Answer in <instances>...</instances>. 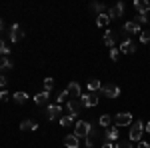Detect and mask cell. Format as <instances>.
<instances>
[{"instance_id":"obj_1","label":"cell","mask_w":150,"mask_h":148,"mask_svg":"<svg viewBox=\"0 0 150 148\" xmlns=\"http://www.w3.org/2000/svg\"><path fill=\"white\" fill-rule=\"evenodd\" d=\"M142 134H144V122H142V120H134V122L130 124L128 140H130V142H140V140H142Z\"/></svg>"},{"instance_id":"obj_2","label":"cell","mask_w":150,"mask_h":148,"mask_svg":"<svg viewBox=\"0 0 150 148\" xmlns=\"http://www.w3.org/2000/svg\"><path fill=\"white\" fill-rule=\"evenodd\" d=\"M90 132H92V126H90V122H86V120H78L74 124V134L78 138H88Z\"/></svg>"},{"instance_id":"obj_3","label":"cell","mask_w":150,"mask_h":148,"mask_svg":"<svg viewBox=\"0 0 150 148\" xmlns=\"http://www.w3.org/2000/svg\"><path fill=\"white\" fill-rule=\"evenodd\" d=\"M112 120H114V126H116V128L130 126L132 122H134V120H132V114H130V112H118L114 118H112Z\"/></svg>"},{"instance_id":"obj_4","label":"cell","mask_w":150,"mask_h":148,"mask_svg":"<svg viewBox=\"0 0 150 148\" xmlns=\"http://www.w3.org/2000/svg\"><path fill=\"white\" fill-rule=\"evenodd\" d=\"M66 92H68L70 100H80L82 98V90H80V84L78 82H70L68 86H66Z\"/></svg>"},{"instance_id":"obj_5","label":"cell","mask_w":150,"mask_h":148,"mask_svg":"<svg viewBox=\"0 0 150 148\" xmlns=\"http://www.w3.org/2000/svg\"><path fill=\"white\" fill-rule=\"evenodd\" d=\"M82 108V102L80 100H68V102H66V110H68V116H72V118H74V120H76V116H78V110H80Z\"/></svg>"},{"instance_id":"obj_6","label":"cell","mask_w":150,"mask_h":148,"mask_svg":"<svg viewBox=\"0 0 150 148\" xmlns=\"http://www.w3.org/2000/svg\"><path fill=\"white\" fill-rule=\"evenodd\" d=\"M100 90H102V94H104V96H108V98H116V96H120V86H116V84H104Z\"/></svg>"},{"instance_id":"obj_7","label":"cell","mask_w":150,"mask_h":148,"mask_svg":"<svg viewBox=\"0 0 150 148\" xmlns=\"http://www.w3.org/2000/svg\"><path fill=\"white\" fill-rule=\"evenodd\" d=\"M122 14H124V4H122V2L114 4V6L108 10V16H110V20H118V18H122Z\"/></svg>"},{"instance_id":"obj_8","label":"cell","mask_w":150,"mask_h":148,"mask_svg":"<svg viewBox=\"0 0 150 148\" xmlns=\"http://www.w3.org/2000/svg\"><path fill=\"white\" fill-rule=\"evenodd\" d=\"M22 38H24L22 26H20V24H12V28H10V40H12V42H20Z\"/></svg>"},{"instance_id":"obj_9","label":"cell","mask_w":150,"mask_h":148,"mask_svg":"<svg viewBox=\"0 0 150 148\" xmlns=\"http://www.w3.org/2000/svg\"><path fill=\"white\" fill-rule=\"evenodd\" d=\"M82 106H86V108H90V106H96L98 104V96H96V92H88V94H84L80 98Z\"/></svg>"},{"instance_id":"obj_10","label":"cell","mask_w":150,"mask_h":148,"mask_svg":"<svg viewBox=\"0 0 150 148\" xmlns=\"http://www.w3.org/2000/svg\"><path fill=\"white\" fill-rule=\"evenodd\" d=\"M118 50H120V52H124V54H132V52L136 50V44H134V40L126 38V40H122V42H120Z\"/></svg>"},{"instance_id":"obj_11","label":"cell","mask_w":150,"mask_h":148,"mask_svg":"<svg viewBox=\"0 0 150 148\" xmlns=\"http://www.w3.org/2000/svg\"><path fill=\"white\" fill-rule=\"evenodd\" d=\"M60 112H62V106L60 104H50L46 110V118L48 120H56V118H60Z\"/></svg>"},{"instance_id":"obj_12","label":"cell","mask_w":150,"mask_h":148,"mask_svg":"<svg viewBox=\"0 0 150 148\" xmlns=\"http://www.w3.org/2000/svg\"><path fill=\"white\" fill-rule=\"evenodd\" d=\"M124 32H126V34H140L142 28H140V24H136L134 20H130V22L124 24Z\"/></svg>"},{"instance_id":"obj_13","label":"cell","mask_w":150,"mask_h":148,"mask_svg":"<svg viewBox=\"0 0 150 148\" xmlns=\"http://www.w3.org/2000/svg\"><path fill=\"white\" fill-rule=\"evenodd\" d=\"M134 8L138 10V14H148L150 12V2H146V0H134Z\"/></svg>"},{"instance_id":"obj_14","label":"cell","mask_w":150,"mask_h":148,"mask_svg":"<svg viewBox=\"0 0 150 148\" xmlns=\"http://www.w3.org/2000/svg\"><path fill=\"white\" fill-rule=\"evenodd\" d=\"M64 146H66V148H78V146H80L78 136H76V134H68V136H64Z\"/></svg>"},{"instance_id":"obj_15","label":"cell","mask_w":150,"mask_h":148,"mask_svg":"<svg viewBox=\"0 0 150 148\" xmlns=\"http://www.w3.org/2000/svg\"><path fill=\"white\" fill-rule=\"evenodd\" d=\"M104 44L108 46V48H114V30H110V28H108V30H106V32H104Z\"/></svg>"},{"instance_id":"obj_16","label":"cell","mask_w":150,"mask_h":148,"mask_svg":"<svg viewBox=\"0 0 150 148\" xmlns=\"http://www.w3.org/2000/svg\"><path fill=\"white\" fill-rule=\"evenodd\" d=\"M48 96H50V92H46V90L38 92V94L34 96V102H36V106H40V104H46V102H48Z\"/></svg>"},{"instance_id":"obj_17","label":"cell","mask_w":150,"mask_h":148,"mask_svg":"<svg viewBox=\"0 0 150 148\" xmlns=\"http://www.w3.org/2000/svg\"><path fill=\"white\" fill-rule=\"evenodd\" d=\"M20 128H22V130H38L40 126L36 124L34 120H30V118H26V120H22V122H20Z\"/></svg>"},{"instance_id":"obj_18","label":"cell","mask_w":150,"mask_h":148,"mask_svg":"<svg viewBox=\"0 0 150 148\" xmlns=\"http://www.w3.org/2000/svg\"><path fill=\"white\" fill-rule=\"evenodd\" d=\"M110 22H112V20H110L108 12H104V14H98V16H96V24H98L100 28H102V26H108Z\"/></svg>"},{"instance_id":"obj_19","label":"cell","mask_w":150,"mask_h":148,"mask_svg":"<svg viewBox=\"0 0 150 148\" xmlns=\"http://www.w3.org/2000/svg\"><path fill=\"white\" fill-rule=\"evenodd\" d=\"M118 136H120V128H108L106 130V140H110V142H114V140H118Z\"/></svg>"},{"instance_id":"obj_20","label":"cell","mask_w":150,"mask_h":148,"mask_svg":"<svg viewBox=\"0 0 150 148\" xmlns=\"http://www.w3.org/2000/svg\"><path fill=\"white\" fill-rule=\"evenodd\" d=\"M12 98H14V102L24 104L26 100H28V94H26V92H14V94H12Z\"/></svg>"},{"instance_id":"obj_21","label":"cell","mask_w":150,"mask_h":148,"mask_svg":"<svg viewBox=\"0 0 150 148\" xmlns=\"http://www.w3.org/2000/svg\"><path fill=\"white\" fill-rule=\"evenodd\" d=\"M100 88H102L100 80H96V78L88 80V92H96V90H100Z\"/></svg>"},{"instance_id":"obj_22","label":"cell","mask_w":150,"mask_h":148,"mask_svg":"<svg viewBox=\"0 0 150 148\" xmlns=\"http://www.w3.org/2000/svg\"><path fill=\"white\" fill-rule=\"evenodd\" d=\"M10 68H12L10 58H8V56H2V58H0V72H2V70H10Z\"/></svg>"},{"instance_id":"obj_23","label":"cell","mask_w":150,"mask_h":148,"mask_svg":"<svg viewBox=\"0 0 150 148\" xmlns=\"http://www.w3.org/2000/svg\"><path fill=\"white\" fill-rule=\"evenodd\" d=\"M98 122H100V126H102V128H110V124H112V116H108V114H102Z\"/></svg>"},{"instance_id":"obj_24","label":"cell","mask_w":150,"mask_h":148,"mask_svg":"<svg viewBox=\"0 0 150 148\" xmlns=\"http://www.w3.org/2000/svg\"><path fill=\"white\" fill-rule=\"evenodd\" d=\"M52 88H54V78H52V76H46V78H44V90L50 92Z\"/></svg>"},{"instance_id":"obj_25","label":"cell","mask_w":150,"mask_h":148,"mask_svg":"<svg viewBox=\"0 0 150 148\" xmlns=\"http://www.w3.org/2000/svg\"><path fill=\"white\" fill-rule=\"evenodd\" d=\"M72 122H74V118L68 116V114H66V116H60V126H64V128H66V126H70Z\"/></svg>"},{"instance_id":"obj_26","label":"cell","mask_w":150,"mask_h":148,"mask_svg":"<svg viewBox=\"0 0 150 148\" xmlns=\"http://www.w3.org/2000/svg\"><path fill=\"white\" fill-rule=\"evenodd\" d=\"M150 18H148V14H136L134 16V22L136 24H144V22H148Z\"/></svg>"},{"instance_id":"obj_27","label":"cell","mask_w":150,"mask_h":148,"mask_svg":"<svg viewBox=\"0 0 150 148\" xmlns=\"http://www.w3.org/2000/svg\"><path fill=\"white\" fill-rule=\"evenodd\" d=\"M0 54H2V56H8V54H10V48H8V44H6L4 40H0Z\"/></svg>"},{"instance_id":"obj_28","label":"cell","mask_w":150,"mask_h":148,"mask_svg":"<svg viewBox=\"0 0 150 148\" xmlns=\"http://www.w3.org/2000/svg\"><path fill=\"white\" fill-rule=\"evenodd\" d=\"M114 148H134V144L130 142V140H118V144Z\"/></svg>"},{"instance_id":"obj_29","label":"cell","mask_w":150,"mask_h":148,"mask_svg":"<svg viewBox=\"0 0 150 148\" xmlns=\"http://www.w3.org/2000/svg\"><path fill=\"white\" fill-rule=\"evenodd\" d=\"M140 42H144V44L150 42V30H142L140 32Z\"/></svg>"},{"instance_id":"obj_30","label":"cell","mask_w":150,"mask_h":148,"mask_svg":"<svg viewBox=\"0 0 150 148\" xmlns=\"http://www.w3.org/2000/svg\"><path fill=\"white\" fill-rule=\"evenodd\" d=\"M92 10H96L98 14H104L106 6H104V4H100V2H94V4H92Z\"/></svg>"},{"instance_id":"obj_31","label":"cell","mask_w":150,"mask_h":148,"mask_svg":"<svg viewBox=\"0 0 150 148\" xmlns=\"http://www.w3.org/2000/svg\"><path fill=\"white\" fill-rule=\"evenodd\" d=\"M118 54H120V50H118V48H110V58H112V60H118Z\"/></svg>"},{"instance_id":"obj_32","label":"cell","mask_w":150,"mask_h":148,"mask_svg":"<svg viewBox=\"0 0 150 148\" xmlns=\"http://www.w3.org/2000/svg\"><path fill=\"white\" fill-rule=\"evenodd\" d=\"M66 98H68V92H66V90H62V92H60V94H58V96H56V100H58V104L62 102V100H66Z\"/></svg>"},{"instance_id":"obj_33","label":"cell","mask_w":150,"mask_h":148,"mask_svg":"<svg viewBox=\"0 0 150 148\" xmlns=\"http://www.w3.org/2000/svg\"><path fill=\"white\" fill-rule=\"evenodd\" d=\"M8 98H10V94H8L6 90H2V92H0V102H6Z\"/></svg>"},{"instance_id":"obj_34","label":"cell","mask_w":150,"mask_h":148,"mask_svg":"<svg viewBox=\"0 0 150 148\" xmlns=\"http://www.w3.org/2000/svg\"><path fill=\"white\" fill-rule=\"evenodd\" d=\"M100 148H114V144H112L110 140H104V144H102Z\"/></svg>"},{"instance_id":"obj_35","label":"cell","mask_w":150,"mask_h":148,"mask_svg":"<svg viewBox=\"0 0 150 148\" xmlns=\"http://www.w3.org/2000/svg\"><path fill=\"white\" fill-rule=\"evenodd\" d=\"M6 82H8V80H6V76H4V74H0V86H2V88L6 86Z\"/></svg>"},{"instance_id":"obj_36","label":"cell","mask_w":150,"mask_h":148,"mask_svg":"<svg viewBox=\"0 0 150 148\" xmlns=\"http://www.w3.org/2000/svg\"><path fill=\"white\" fill-rule=\"evenodd\" d=\"M138 148H150V142H144V140H140V142H138Z\"/></svg>"},{"instance_id":"obj_37","label":"cell","mask_w":150,"mask_h":148,"mask_svg":"<svg viewBox=\"0 0 150 148\" xmlns=\"http://www.w3.org/2000/svg\"><path fill=\"white\" fill-rule=\"evenodd\" d=\"M144 130H146V132H148V134H150V120H148V122H146V124H144Z\"/></svg>"},{"instance_id":"obj_38","label":"cell","mask_w":150,"mask_h":148,"mask_svg":"<svg viewBox=\"0 0 150 148\" xmlns=\"http://www.w3.org/2000/svg\"><path fill=\"white\" fill-rule=\"evenodd\" d=\"M2 30H4V22L0 20V32H2Z\"/></svg>"}]
</instances>
